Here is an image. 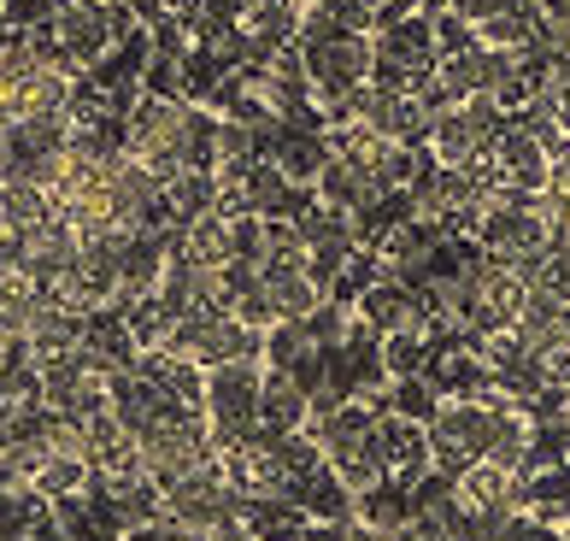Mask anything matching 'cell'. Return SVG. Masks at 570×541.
<instances>
[{"mask_svg":"<svg viewBox=\"0 0 570 541\" xmlns=\"http://www.w3.org/2000/svg\"><path fill=\"white\" fill-rule=\"evenodd\" d=\"M259 388H265V365L259 353H242V360H224L206 371V424H213V442L229 447V442H247L259 430Z\"/></svg>","mask_w":570,"mask_h":541,"instance_id":"obj_4","label":"cell"},{"mask_svg":"<svg viewBox=\"0 0 570 541\" xmlns=\"http://www.w3.org/2000/svg\"><path fill=\"white\" fill-rule=\"evenodd\" d=\"M306 71H312V89L318 95L353 100V95H365V77L376 71V53L358 30H330L324 41L306 48Z\"/></svg>","mask_w":570,"mask_h":541,"instance_id":"obj_7","label":"cell"},{"mask_svg":"<svg viewBox=\"0 0 570 541\" xmlns=\"http://www.w3.org/2000/svg\"><path fill=\"white\" fill-rule=\"evenodd\" d=\"M213 460H218V442H213L206 412H177V419H159L154 430L136 435V471L154 489H171L188 471H200Z\"/></svg>","mask_w":570,"mask_h":541,"instance_id":"obj_3","label":"cell"},{"mask_svg":"<svg viewBox=\"0 0 570 541\" xmlns=\"http://www.w3.org/2000/svg\"><path fill=\"white\" fill-rule=\"evenodd\" d=\"M48 295H53V288H41V283L24 277L12 259H0V353L30 342V324L41 318Z\"/></svg>","mask_w":570,"mask_h":541,"instance_id":"obj_9","label":"cell"},{"mask_svg":"<svg viewBox=\"0 0 570 541\" xmlns=\"http://www.w3.org/2000/svg\"><path fill=\"white\" fill-rule=\"evenodd\" d=\"M48 218H53L48 189L18 183V177H0V230L18 236V230H36V224H48Z\"/></svg>","mask_w":570,"mask_h":541,"instance_id":"obj_11","label":"cell"},{"mask_svg":"<svg viewBox=\"0 0 570 541\" xmlns=\"http://www.w3.org/2000/svg\"><path fill=\"white\" fill-rule=\"evenodd\" d=\"M0 171H7V118H0Z\"/></svg>","mask_w":570,"mask_h":541,"instance_id":"obj_13","label":"cell"},{"mask_svg":"<svg viewBox=\"0 0 570 541\" xmlns=\"http://www.w3.org/2000/svg\"><path fill=\"white\" fill-rule=\"evenodd\" d=\"M136 30V18L118 7V0H59L48 30H41V41H48V53L66 66L71 77L82 71H100L107 59L124 48V36Z\"/></svg>","mask_w":570,"mask_h":541,"instance_id":"obj_2","label":"cell"},{"mask_svg":"<svg viewBox=\"0 0 570 541\" xmlns=\"http://www.w3.org/2000/svg\"><path fill=\"white\" fill-rule=\"evenodd\" d=\"M59 0H0V24L7 30H24V36H41L48 30V18H53Z\"/></svg>","mask_w":570,"mask_h":541,"instance_id":"obj_12","label":"cell"},{"mask_svg":"<svg viewBox=\"0 0 570 541\" xmlns=\"http://www.w3.org/2000/svg\"><path fill=\"white\" fill-rule=\"evenodd\" d=\"M107 213H112V230H124V236L159 230V224H165V177H154L136 154H112Z\"/></svg>","mask_w":570,"mask_h":541,"instance_id":"obj_6","label":"cell"},{"mask_svg":"<svg viewBox=\"0 0 570 541\" xmlns=\"http://www.w3.org/2000/svg\"><path fill=\"white\" fill-rule=\"evenodd\" d=\"M0 259H12L41 288H59L71 277V265H77V236L59 218H48V224H36V230H18V236L0 242Z\"/></svg>","mask_w":570,"mask_h":541,"instance_id":"obj_8","label":"cell"},{"mask_svg":"<svg viewBox=\"0 0 570 541\" xmlns=\"http://www.w3.org/2000/svg\"><path fill=\"white\" fill-rule=\"evenodd\" d=\"M358 312H365V324L371 329H383V336H417L424 329V306L412 301V288H400V283H371L365 288V301H358Z\"/></svg>","mask_w":570,"mask_h":541,"instance_id":"obj_10","label":"cell"},{"mask_svg":"<svg viewBox=\"0 0 570 541\" xmlns=\"http://www.w3.org/2000/svg\"><path fill=\"white\" fill-rule=\"evenodd\" d=\"M159 494H165V518H177V524H188L195 535H213L224 524H236V518H247V489L224 471V460L188 471L183 483L159 489Z\"/></svg>","mask_w":570,"mask_h":541,"instance_id":"obj_5","label":"cell"},{"mask_svg":"<svg viewBox=\"0 0 570 541\" xmlns=\"http://www.w3.org/2000/svg\"><path fill=\"white\" fill-rule=\"evenodd\" d=\"M213 148H218V118H206L183 95H141L124 112V154H136L165 183L188 171H213Z\"/></svg>","mask_w":570,"mask_h":541,"instance_id":"obj_1","label":"cell"}]
</instances>
